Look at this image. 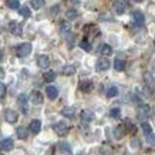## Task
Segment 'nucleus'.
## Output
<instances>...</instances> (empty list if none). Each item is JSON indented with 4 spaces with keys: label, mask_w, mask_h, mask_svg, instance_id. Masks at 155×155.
<instances>
[{
    "label": "nucleus",
    "mask_w": 155,
    "mask_h": 155,
    "mask_svg": "<svg viewBox=\"0 0 155 155\" xmlns=\"http://www.w3.org/2000/svg\"><path fill=\"white\" fill-rule=\"evenodd\" d=\"M27 101H28V97L26 94H20L19 97H17V103H19L20 108H21L23 111L27 110Z\"/></svg>",
    "instance_id": "nucleus-18"
},
{
    "label": "nucleus",
    "mask_w": 155,
    "mask_h": 155,
    "mask_svg": "<svg viewBox=\"0 0 155 155\" xmlns=\"http://www.w3.org/2000/svg\"><path fill=\"white\" fill-rule=\"evenodd\" d=\"M37 64L40 68H48V66H50V58H48L47 56H38L37 58Z\"/></svg>",
    "instance_id": "nucleus-13"
},
{
    "label": "nucleus",
    "mask_w": 155,
    "mask_h": 155,
    "mask_svg": "<svg viewBox=\"0 0 155 155\" xmlns=\"http://www.w3.org/2000/svg\"><path fill=\"white\" fill-rule=\"evenodd\" d=\"M93 81H90V80H83L80 83V90L83 91V93H90L91 90H93Z\"/></svg>",
    "instance_id": "nucleus-16"
},
{
    "label": "nucleus",
    "mask_w": 155,
    "mask_h": 155,
    "mask_svg": "<svg viewBox=\"0 0 155 155\" xmlns=\"http://www.w3.org/2000/svg\"><path fill=\"white\" fill-rule=\"evenodd\" d=\"M5 77V71H3V68L0 67V78H3Z\"/></svg>",
    "instance_id": "nucleus-37"
},
{
    "label": "nucleus",
    "mask_w": 155,
    "mask_h": 155,
    "mask_svg": "<svg viewBox=\"0 0 155 155\" xmlns=\"http://www.w3.org/2000/svg\"><path fill=\"white\" fill-rule=\"evenodd\" d=\"M6 95V85L3 83H0V98H3Z\"/></svg>",
    "instance_id": "nucleus-36"
},
{
    "label": "nucleus",
    "mask_w": 155,
    "mask_h": 155,
    "mask_svg": "<svg viewBox=\"0 0 155 155\" xmlns=\"http://www.w3.org/2000/svg\"><path fill=\"white\" fill-rule=\"evenodd\" d=\"M20 14H21L23 17H30V16H31V12H30V9H28L27 6H23V7L20 9Z\"/></svg>",
    "instance_id": "nucleus-33"
},
{
    "label": "nucleus",
    "mask_w": 155,
    "mask_h": 155,
    "mask_svg": "<svg viewBox=\"0 0 155 155\" xmlns=\"http://www.w3.org/2000/svg\"><path fill=\"white\" fill-rule=\"evenodd\" d=\"M75 114V108L74 107H64L61 110V115L66 118H73Z\"/></svg>",
    "instance_id": "nucleus-19"
},
{
    "label": "nucleus",
    "mask_w": 155,
    "mask_h": 155,
    "mask_svg": "<svg viewBox=\"0 0 155 155\" xmlns=\"http://www.w3.org/2000/svg\"><path fill=\"white\" fill-rule=\"evenodd\" d=\"M134 2H142V0H134Z\"/></svg>",
    "instance_id": "nucleus-39"
},
{
    "label": "nucleus",
    "mask_w": 155,
    "mask_h": 155,
    "mask_svg": "<svg viewBox=\"0 0 155 155\" xmlns=\"http://www.w3.org/2000/svg\"><path fill=\"white\" fill-rule=\"evenodd\" d=\"M132 17H134V21H135L137 26H142V24H144V21H145V17H144V14H142V12H140V10H137V12H134V14H132Z\"/></svg>",
    "instance_id": "nucleus-14"
},
{
    "label": "nucleus",
    "mask_w": 155,
    "mask_h": 155,
    "mask_svg": "<svg viewBox=\"0 0 155 155\" xmlns=\"http://www.w3.org/2000/svg\"><path fill=\"white\" fill-rule=\"evenodd\" d=\"M110 115H111V118L118 120V118L121 117V110H120V108H113V110L110 111Z\"/></svg>",
    "instance_id": "nucleus-31"
},
{
    "label": "nucleus",
    "mask_w": 155,
    "mask_h": 155,
    "mask_svg": "<svg viewBox=\"0 0 155 155\" xmlns=\"http://www.w3.org/2000/svg\"><path fill=\"white\" fill-rule=\"evenodd\" d=\"M44 5H46L44 0H31V7L36 10H40L41 7H44Z\"/></svg>",
    "instance_id": "nucleus-26"
},
{
    "label": "nucleus",
    "mask_w": 155,
    "mask_h": 155,
    "mask_svg": "<svg viewBox=\"0 0 155 155\" xmlns=\"http://www.w3.org/2000/svg\"><path fill=\"white\" fill-rule=\"evenodd\" d=\"M53 130H54V132H56L58 137H64L68 134V125H67L66 122H56L54 124V127H53Z\"/></svg>",
    "instance_id": "nucleus-3"
},
{
    "label": "nucleus",
    "mask_w": 155,
    "mask_h": 155,
    "mask_svg": "<svg viewBox=\"0 0 155 155\" xmlns=\"http://www.w3.org/2000/svg\"><path fill=\"white\" fill-rule=\"evenodd\" d=\"M28 130L31 134H38L40 130H41V122L40 120H33V121L30 122V125H28Z\"/></svg>",
    "instance_id": "nucleus-11"
},
{
    "label": "nucleus",
    "mask_w": 155,
    "mask_h": 155,
    "mask_svg": "<svg viewBox=\"0 0 155 155\" xmlns=\"http://www.w3.org/2000/svg\"><path fill=\"white\" fill-rule=\"evenodd\" d=\"M100 53H101V56H104V57H108V56H111L113 54V47L110 46V44H101L100 46Z\"/></svg>",
    "instance_id": "nucleus-17"
},
{
    "label": "nucleus",
    "mask_w": 155,
    "mask_h": 155,
    "mask_svg": "<svg viewBox=\"0 0 155 155\" xmlns=\"http://www.w3.org/2000/svg\"><path fill=\"white\" fill-rule=\"evenodd\" d=\"M75 73V66L73 64H68V66H64L63 67V74L64 75H71Z\"/></svg>",
    "instance_id": "nucleus-24"
},
{
    "label": "nucleus",
    "mask_w": 155,
    "mask_h": 155,
    "mask_svg": "<svg viewBox=\"0 0 155 155\" xmlns=\"http://www.w3.org/2000/svg\"><path fill=\"white\" fill-rule=\"evenodd\" d=\"M97 70L98 71H105V70H108V68H110V60H108V58H98V60H97Z\"/></svg>",
    "instance_id": "nucleus-10"
},
{
    "label": "nucleus",
    "mask_w": 155,
    "mask_h": 155,
    "mask_svg": "<svg viewBox=\"0 0 155 155\" xmlns=\"http://www.w3.org/2000/svg\"><path fill=\"white\" fill-rule=\"evenodd\" d=\"M5 118H6V121L7 122L14 124V122L19 120V114H17V111H14V110H6L5 111Z\"/></svg>",
    "instance_id": "nucleus-4"
},
{
    "label": "nucleus",
    "mask_w": 155,
    "mask_h": 155,
    "mask_svg": "<svg viewBox=\"0 0 155 155\" xmlns=\"http://www.w3.org/2000/svg\"><path fill=\"white\" fill-rule=\"evenodd\" d=\"M13 147H14V142L12 138H5V140L0 141V150L2 151H10L13 150Z\"/></svg>",
    "instance_id": "nucleus-7"
},
{
    "label": "nucleus",
    "mask_w": 155,
    "mask_h": 155,
    "mask_svg": "<svg viewBox=\"0 0 155 155\" xmlns=\"http://www.w3.org/2000/svg\"><path fill=\"white\" fill-rule=\"evenodd\" d=\"M80 47L84 50V51H87V53H90L91 51V43L90 41H87V40H83V41H80Z\"/></svg>",
    "instance_id": "nucleus-28"
},
{
    "label": "nucleus",
    "mask_w": 155,
    "mask_h": 155,
    "mask_svg": "<svg viewBox=\"0 0 155 155\" xmlns=\"http://www.w3.org/2000/svg\"><path fill=\"white\" fill-rule=\"evenodd\" d=\"M16 53H17V56H19V57L28 56V54L31 53V44H30V43H21V44H19V46H17Z\"/></svg>",
    "instance_id": "nucleus-2"
},
{
    "label": "nucleus",
    "mask_w": 155,
    "mask_h": 155,
    "mask_svg": "<svg viewBox=\"0 0 155 155\" xmlns=\"http://www.w3.org/2000/svg\"><path fill=\"white\" fill-rule=\"evenodd\" d=\"M17 137H19L20 140H26L28 135V131H27V128H24V127H19L17 128Z\"/></svg>",
    "instance_id": "nucleus-23"
},
{
    "label": "nucleus",
    "mask_w": 155,
    "mask_h": 155,
    "mask_svg": "<svg viewBox=\"0 0 155 155\" xmlns=\"http://www.w3.org/2000/svg\"><path fill=\"white\" fill-rule=\"evenodd\" d=\"M141 127H142V131H144V134H145V135H148V134H151V132H152V128H151V125L148 124V122L144 121L141 124Z\"/></svg>",
    "instance_id": "nucleus-32"
},
{
    "label": "nucleus",
    "mask_w": 155,
    "mask_h": 155,
    "mask_svg": "<svg viewBox=\"0 0 155 155\" xmlns=\"http://www.w3.org/2000/svg\"><path fill=\"white\" fill-rule=\"evenodd\" d=\"M115 95H118V88L117 87H115V85L108 87L107 88V97L108 98H113V97H115Z\"/></svg>",
    "instance_id": "nucleus-25"
},
{
    "label": "nucleus",
    "mask_w": 155,
    "mask_h": 155,
    "mask_svg": "<svg viewBox=\"0 0 155 155\" xmlns=\"http://www.w3.org/2000/svg\"><path fill=\"white\" fill-rule=\"evenodd\" d=\"M9 28L14 36H21V34H23V27H21V24L17 23V21H10Z\"/></svg>",
    "instance_id": "nucleus-6"
},
{
    "label": "nucleus",
    "mask_w": 155,
    "mask_h": 155,
    "mask_svg": "<svg viewBox=\"0 0 155 155\" xmlns=\"http://www.w3.org/2000/svg\"><path fill=\"white\" fill-rule=\"evenodd\" d=\"M137 115H138V118L140 120H145V118H148L151 115V107L148 105V104H141L140 107L137 108Z\"/></svg>",
    "instance_id": "nucleus-1"
},
{
    "label": "nucleus",
    "mask_w": 155,
    "mask_h": 155,
    "mask_svg": "<svg viewBox=\"0 0 155 155\" xmlns=\"http://www.w3.org/2000/svg\"><path fill=\"white\" fill-rule=\"evenodd\" d=\"M147 142L150 144V145H155V134L154 132H151L147 135Z\"/></svg>",
    "instance_id": "nucleus-34"
},
{
    "label": "nucleus",
    "mask_w": 155,
    "mask_h": 155,
    "mask_svg": "<svg viewBox=\"0 0 155 155\" xmlns=\"http://www.w3.org/2000/svg\"><path fill=\"white\" fill-rule=\"evenodd\" d=\"M125 125H127V127H125V131H128L130 134H132V135H134V134L137 132L135 125H134V124H132L130 120H127V121H125Z\"/></svg>",
    "instance_id": "nucleus-27"
},
{
    "label": "nucleus",
    "mask_w": 155,
    "mask_h": 155,
    "mask_svg": "<svg viewBox=\"0 0 155 155\" xmlns=\"http://www.w3.org/2000/svg\"><path fill=\"white\" fill-rule=\"evenodd\" d=\"M58 150H60L61 152L67 154V155H71V147H70V144H68V142H66V141L58 142Z\"/></svg>",
    "instance_id": "nucleus-20"
},
{
    "label": "nucleus",
    "mask_w": 155,
    "mask_h": 155,
    "mask_svg": "<svg viewBox=\"0 0 155 155\" xmlns=\"http://www.w3.org/2000/svg\"><path fill=\"white\" fill-rule=\"evenodd\" d=\"M114 68L117 71H124L125 70V61L121 60V58H117L114 61Z\"/></svg>",
    "instance_id": "nucleus-21"
},
{
    "label": "nucleus",
    "mask_w": 155,
    "mask_h": 155,
    "mask_svg": "<svg viewBox=\"0 0 155 155\" xmlns=\"http://www.w3.org/2000/svg\"><path fill=\"white\" fill-rule=\"evenodd\" d=\"M125 9H127V5H125L124 0H115L114 2V10L117 14H124Z\"/></svg>",
    "instance_id": "nucleus-8"
},
{
    "label": "nucleus",
    "mask_w": 155,
    "mask_h": 155,
    "mask_svg": "<svg viewBox=\"0 0 155 155\" xmlns=\"http://www.w3.org/2000/svg\"><path fill=\"white\" fill-rule=\"evenodd\" d=\"M30 100H31V103L33 104L40 105V104H43V101H44V97H43V94L40 93V91L34 90V91H31V94H30Z\"/></svg>",
    "instance_id": "nucleus-5"
},
{
    "label": "nucleus",
    "mask_w": 155,
    "mask_h": 155,
    "mask_svg": "<svg viewBox=\"0 0 155 155\" xmlns=\"http://www.w3.org/2000/svg\"><path fill=\"white\" fill-rule=\"evenodd\" d=\"M70 28H71V26L68 23H61V26H60V30L63 31V33H66V31H70Z\"/></svg>",
    "instance_id": "nucleus-35"
},
{
    "label": "nucleus",
    "mask_w": 155,
    "mask_h": 155,
    "mask_svg": "<svg viewBox=\"0 0 155 155\" xmlns=\"http://www.w3.org/2000/svg\"><path fill=\"white\" fill-rule=\"evenodd\" d=\"M125 134H127V131H125V127H124V125H117L115 130H114V138H115V140L124 138Z\"/></svg>",
    "instance_id": "nucleus-12"
},
{
    "label": "nucleus",
    "mask_w": 155,
    "mask_h": 155,
    "mask_svg": "<svg viewBox=\"0 0 155 155\" xmlns=\"http://www.w3.org/2000/svg\"><path fill=\"white\" fill-rule=\"evenodd\" d=\"M46 94H47V97L50 100H56L57 95H58V90L54 85H48L47 88H46Z\"/></svg>",
    "instance_id": "nucleus-15"
},
{
    "label": "nucleus",
    "mask_w": 155,
    "mask_h": 155,
    "mask_svg": "<svg viewBox=\"0 0 155 155\" xmlns=\"http://www.w3.org/2000/svg\"><path fill=\"white\" fill-rule=\"evenodd\" d=\"M80 118H81V121L83 122H91L93 120H94V113H93L91 110H83Z\"/></svg>",
    "instance_id": "nucleus-9"
},
{
    "label": "nucleus",
    "mask_w": 155,
    "mask_h": 155,
    "mask_svg": "<svg viewBox=\"0 0 155 155\" xmlns=\"http://www.w3.org/2000/svg\"><path fill=\"white\" fill-rule=\"evenodd\" d=\"M3 57H5V53H3V50L0 48V61L3 60Z\"/></svg>",
    "instance_id": "nucleus-38"
},
{
    "label": "nucleus",
    "mask_w": 155,
    "mask_h": 155,
    "mask_svg": "<svg viewBox=\"0 0 155 155\" xmlns=\"http://www.w3.org/2000/svg\"><path fill=\"white\" fill-rule=\"evenodd\" d=\"M6 5H7V7H10V9H19L20 2L19 0H7Z\"/></svg>",
    "instance_id": "nucleus-29"
},
{
    "label": "nucleus",
    "mask_w": 155,
    "mask_h": 155,
    "mask_svg": "<svg viewBox=\"0 0 155 155\" xmlns=\"http://www.w3.org/2000/svg\"><path fill=\"white\" fill-rule=\"evenodd\" d=\"M66 17L68 20H74V19H77V17H78V13H77L75 10H67Z\"/></svg>",
    "instance_id": "nucleus-30"
},
{
    "label": "nucleus",
    "mask_w": 155,
    "mask_h": 155,
    "mask_svg": "<svg viewBox=\"0 0 155 155\" xmlns=\"http://www.w3.org/2000/svg\"><path fill=\"white\" fill-rule=\"evenodd\" d=\"M57 74L54 73V71H47V73H44V75H43V78H44V81H47V83H51V81L56 80Z\"/></svg>",
    "instance_id": "nucleus-22"
}]
</instances>
